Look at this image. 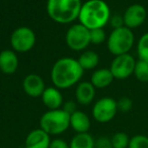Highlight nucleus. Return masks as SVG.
Listing matches in <instances>:
<instances>
[{
	"instance_id": "nucleus-1",
	"label": "nucleus",
	"mask_w": 148,
	"mask_h": 148,
	"mask_svg": "<svg viewBox=\"0 0 148 148\" xmlns=\"http://www.w3.org/2000/svg\"><path fill=\"white\" fill-rule=\"evenodd\" d=\"M83 73L84 71L77 60L72 58H62L52 66L51 81L57 89H69L80 83Z\"/></svg>"
},
{
	"instance_id": "nucleus-2",
	"label": "nucleus",
	"mask_w": 148,
	"mask_h": 148,
	"mask_svg": "<svg viewBox=\"0 0 148 148\" xmlns=\"http://www.w3.org/2000/svg\"><path fill=\"white\" fill-rule=\"evenodd\" d=\"M111 19V10L104 0H88L82 4L78 16L79 23L89 30L103 28Z\"/></svg>"
},
{
	"instance_id": "nucleus-3",
	"label": "nucleus",
	"mask_w": 148,
	"mask_h": 148,
	"mask_svg": "<svg viewBox=\"0 0 148 148\" xmlns=\"http://www.w3.org/2000/svg\"><path fill=\"white\" fill-rule=\"evenodd\" d=\"M81 6V0H48L47 12L58 23H70L78 18Z\"/></svg>"
},
{
	"instance_id": "nucleus-4",
	"label": "nucleus",
	"mask_w": 148,
	"mask_h": 148,
	"mask_svg": "<svg viewBox=\"0 0 148 148\" xmlns=\"http://www.w3.org/2000/svg\"><path fill=\"white\" fill-rule=\"evenodd\" d=\"M70 127V115L63 109L48 110L40 118V128L50 136L61 135Z\"/></svg>"
},
{
	"instance_id": "nucleus-5",
	"label": "nucleus",
	"mask_w": 148,
	"mask_h": 148,
	"mask_svg": "<svg viewBox=\"0 0 148 148\" xmlns=\"http://www.w3.org/2000/svg\"><path fill=\"white\" fill-rule=\"evenodd\" d=\"M135 41V36L132 29L122 26L116 28L111 32L108 38V49L115 57L129 53Z\"/></svg>"
},
{
	"instance_id": "nucleus-6",
	"label": "nucleus",
	"mask_w": 148,
	"mask_h": 148,
	"mask_svg": "<svg viewBox=\"0 0 148 148\" xmlns=\"http://www.w3.org/2000/svg\"><path fill=\"white\" fill-rule=\"evenodd\" d=\"M118 112L116 100L112 97H103L93 104L91 115L97 122L105 124L111 122Z\"/></svg>"
},
{
	"instance_id": "nucleus-7",
	"label": "nucleus",
	"mask_w": 148,
	"mask_h": 148,
	"mask_svg": "<svg viewBox=\"0 0 148 148\" xmlns=\"http://www.w3.org/2000/svg\"><path fill=\"white\" fill-rule=\"evenodd\" d=\"M36 43V34L34 30L26 26H20L12 32L10 36V45L16 53L30 51Z\"/></svg>"
},
{
	"instance_id": "nucleus-8",
	"label": "nucleus",
	"mask_w": 148,
	"mask_h": 148,
	"mask_svg": "<svg viewBox=\"0 0 148 148\" xmlns=\"http://www.w3.org/2000/svg\"><path fill=\"white\" fill-rule=\"evenodd\" d=\"M66 43L72 51H79L85 49L90 43L89 29L81 23L73 24L66 33Z\"/></svg>"
},
{
	"instance_id": "nucleus-9",
	"label": "nucleus",
	"mask_w": 148,
	"mask_h": 148,
	"mask_svg": "<svg viewBox=\"0 0 148 148\" xmlns=\"http://www.w3.org/2000/svg\"><path fill=\"white\" fill-rule=\"evenodd\" d=\"M136 62L134 58L129 53L115 57L113 60L110 71L117 80H125L134 74V69Z\"/></svg>"
},
{
	"instance_id": "nucleus-10",
	"label": "nucleus",
	"mask_w": 148,
	"mask_h": 148,
	"mask_svg": "<svg viewBox=\"0 0 148 148\" xmlns=\"http://www.w3.org/2000/svg\"><path fill=\"white\" fill-rule=\"evenodd\" d=\"M146 16L147 11L142 4H132L125 10V13L123 15L124 26L130 28V29L139 27L144 23Z\"/></svg>"
},
{
	"instance_id": "nucleus-11",
	"label": "nucleus",
	"mask_w": 148,
	"mask_h": 148,
	"mask_svg": "<svg viewBox=\"0 0 148 148\" xmlns=\"http://www.w3.org/2000/svg\"><path fill=\"white\" fill-rule=\"evenodd\" d=\"M22 89L24 93L32 98L41 97L46 89L43 78L37 74H30L22 81Z\"/></svg>"
},
{
	"instance_id": "nucleus-12",
	"label": "nucleus",
	"mask_w": 148,
	"mask_h": 148,
	"mask_svg": "<svg viewBox=\"0 0 148 148\" xmlns=\"http://www.w3.org/2000/svg\"><path fill=\"white\" fill-rule=\"evenodd\" d=\"M51 136L41 128L32 130L26 137L24 148H49Z\"/></svg>"
},
{
	"instance_id": "nucleus-13",
	"label": "nucleus",
	"mask_w": 148,
	"mask_h": 148,
	"mask_svg": "<svg viewBox=\"0 0 148 148\" xmlns=\"http://www.w3.org/2000/svg\"><path fill=\"white\" fill-rule=\"evenodd\" d=\"M43 104L48 110H57L63 107L64 99L61 91L56 87H48L41 96Z\"/></svg>"
},
{
	"instance_id": "nucleus-14",
	"label": "nucleus",
	"mask_w": 148,
	"mask_h": 148,
	"mask_svg": "<svg viewBox=\"0 0 148 148\" xmlns=\"http://www.w3.org/2000/svg\"><path fill=\"white\" fill-rule=\"evenodd\" d=\"M95 89L90 82H80L75 89L76 103L82 106L90 105L95 98Z\"/></svg>"
},
{
	"instance_id": "nucleus-15",
	"label": "nucleus",
	"mask_w": 148,
	"mask_h": 148,
	"mask_svg": "<svg viewBox=\"0 0 148 148\" xmlns=\"http://www.w3.org/2000/svg\"><path fill=\"white\" fill-rule=\"evenodd\" d=\"M18 68V58L15 51L4 49L0 53V71L5 75H12Z\"/></svg>"
},
{
	"instance_id": "nucleus-16",
	"label": "nucleus",
	"mask_w": 148,
	"mask_h": 148,
	"mask_svg": "<svg viewBox=\"0 0 148 148\" xmlns=\"http://www.w3.org/2000/svg\"><path fill=\"white\" fill-rule=\"evenodd\" d=\"M90 126V118L85 112L77 110L70 115V128L73 129L75 133H87Z\"/></svg>"
},
{
	"instance_id": "nucleus-17",
	"label": "nucleus",
	"mask_w": 148,
	"mask_h": 148,
	"mask_svg": "<svg viewBox=\"0 0 148 148\" xmlns=\"http://www.w3.org/2000/svg\"><path fill=\"white\" fill-rule=\"evenodd\" d=\"M115 80L110 69H99L91 75L90 83L95 89H105Z\"/></svg>"
},
{
	"instance_id": "nucleus-18",
	"label": "nucleus",
	"mask_w": 148,
	"mask_h": 148,
	"mask_svg": "<svg viewBox=\"0 0 148 148\" xmlns=\"http://www.w3.org/2000/svg\"><path fill=\"white\" fill-rule=\"evenodd\" d=\"M95 139L91 134L76 133L69 142L70 148H94Z\"/></svg>"
},
{
	"instance_id": "nucleus-19",
	"label": "nucleus",
	"mask_w": 148,
	"mask_h": 148,
	"mask_svg": "<svg viewBox=\"0 0 148 148\" xmlns=\"http://www.w3.org/2000/svg\"><path fill=\"white\" fill-rule=\"evenodd\" d=\"M78 62L83 71L93 70L97 66L99 62V57L95 51H85L78 58Z\"/></svg>"
},
{
	"instance_id": "nucleus-20",
	"label": "nucleus",
	"mask_w": 148,
	"mask_h": 148,
	"mask_svg": "<svg viewBox=\"0 0 148 148\" xmlns=\"http://www.w3.org/2000/svg\"><path fill=\"white\" fill-rule=\"evenodd\" d=\"M135 78L141 83L148 82V62L145 60H137L135 64L134 74Z\"/></svg>"
},
{
	"instance_id": "nucleus-21",
	"label": "nucleus",
	"mask_w": 148,
	"mask_h": 148,
	"mask_svg": "<svg viewBox=\"0 0 148 148\" xmlns=\"http://www.w3.org/2000/svg\"><path fill=\"white\" fill-rule=\"evenodd\" d=\"M129 135L125 132H116L111 137L113 148H128L130 142Z\"/></svg>"
},
{
	"instance_id": "nucleus-22",
	"label": "nucleus",
	"mask_w": 148,
	"mask_h": 148,
	"mask_svg": "<svg viewBox=\"0 0 148 148\" xmlns=\"http://www.w3.org/2000/svg\"><path fill=\"white\" fill-rule=\"evenodd\" d=\"M137 55L139 60L148 62V32L139 38L137 43Z\"/></svg>"
},
{
	"instance_id": "nucleus-23",
	"label": "nucleus",
	"mask_w": 148,
	"mask_h": 148,
	"mask_svg": "<svg viewBox=\"0 0 148 148\" xmlns=\"http://www.w3.org/2000/svg\"><path fill=\"white\" fill-rule=\"evenodd\" d=\"M128 148H148V136L143 134L132 136L130 138Z\"/></svg>"
},
{
	"instance_id": "nucleus-24",
	"label": "nucleus",
	"mask_w": 148,
	"mask_h": 148,
	"mask_svg": "<svg viewBox=\"0 0 148 148\" xmlns=\"http://www.w3.org/2000/svg\"><path fill=\"white\" fill-rule=\"evenodd\" d=\"M90 33V43L93 45H101L106 39V32L103 28H95L89 30Z\"/></svg>"
},
{
	"instance_id": "nucleus-25",
	"label": "nucleus",
	"mask_w": 148,
	"mask_h": 148,
	"mask_svg": "<svg viewBox=\"0 0 148 148\" xmlns=\"http://www.w3.org/2000/svg\"><path fill=\"white\" fill-rule=\"evenodd\" d=\"M118 111L122 113H127L133 108V101L129 97H122L117 101Z\"/></svg>"
},
{
	"instance_id": "nucleus-26",
	"label": "nucleus",
	"mask_w": 148,
	"mask_h": 148,
	"mask_svg": "<svg viewBox=\"0 0 148 148\" xmlns=\"http://www.w3.org/2000/svg\"><path fill=\"white\" fill-rule=\"evenodd\" d=\"M94 148H113L111 138L108 136H101L95 139Z\"/></svg>"
},
{
	"instance_id": "nucleus-27",
	"label": "nucleus",
	"mask_w": 148,
	"mask_h": 148,
	"mask_svg": "<svg viewBox=\"0 0 148 148\" xmlns=\"http://www.w3.org/2000/svg\"><path fill=\"white\" fill-rule=\"evenodd\" d=\"M49 148H70V147H69V143L66 142L64 139L55 138V139H51Z\"/></svg>"
},
{
	"instance_id": "nucleus-28",
	"label": "nucleus",
	"mask_w": 148,
	"mask_h": 148,
	"mask_svg": "<svg viewBox=\"0 0 148 148\" xmlns=\"http://www.w3.org/2000/svg\"><path fill=\"white\" fill-rule=\"evenodd\" d=\"M77 104L76 102L74 101H67L65 102V103L63 104V107H62V109L64 110V111L67 112L69 115H71L72 113H74L75 111H77Z\"/></svg>"
},
{
	"instance_id": "nucleus-29",
	"label": "nucleus",
	"mask_w": 148,
	"mask_h": 148,
	"mask_svg": "<svg viewBox=\"0 0 148 148\" xmlns=\"http://www.w3.org/2000/svg\"><path fill=\"white\" fill-rule=\"evenodd\" d=\"M110 21H111V25L114 27V29L124 26V19H123V17H121L119 15L113 16L111 19H110Z\"/></svg>"
}]
</instances>
